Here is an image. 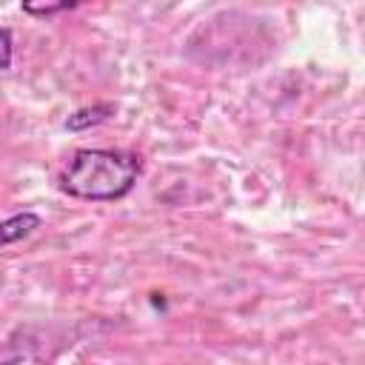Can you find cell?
<instances>
[{"label": "cell", "instance_id": "obj_4", "mask_svg": "<svg viewBox=\"0 0 365 365\" xmlns=\"http://www.w3.org/2000/svg\"><path fill=\"white\" fill-rule=\"evenodd\" d=\"M77 3H46V6H34V3H23V11L26 14H37V17H46V14H54V11H66V9H74Z\"/></svg>", "mask_w": 365, "mask_h": 365}, {"label": "cell", "instance_id": "obj_1", "mask_svg": "<svg viewBox=\"0 0 365 365\" xmlns=\"http://www.w3.org/2000/svg\"><path fill=\"white\" fill-rule=\"evenodd\" d=\"M140 177V157L123 148H77L60 188L80 200H120Z\"/></svg>", "mask_w": 365, "mask_h": 365}, {"label": "cell", "instance_id": "obj_3", "mask_svg": "<svg viewBox=\"0 0 365 365\" xmlns=\"http://www.w3.org/2000/svg\"><path fill=\"white\" fill-rule=\"evenodd\" d=\"M111 114H114V106L111 103H94V106H86V108H77L74 114H68L66 128L68 131H86L91 125L106 123Z\"/></svg>", "mask_w": 365, "mask_h": 365}, {"label": "cell", "instance_id": "obj_5", "mask_svg": "<svg viewBox=\"0 0 365 365\" xmlns=\"http://www.w3.org/2000/svg\"><path fill=\"white\" fill-rule=\"evenodd\" d=\"M11 66V31L0 29V68Z\"/></svg>", "mask_w": 365, "mask_h": 365}, {"label": "cell", "instance_id": "obj_2", "mask_svg": "<svg viewBox=\"0 0 365 365\" xmlns=\"http://www.w3.org/2000/svg\"><path fill=\"white\" fill-rule=\"evenodd\" d=\"M40 217L34 211H23V214H14L9 220H0V245H9V242H17L23 237H29L31 231L40 228Z\"/></svg>", "mask_w": 365, "mask_h": 365}]
</instances>
